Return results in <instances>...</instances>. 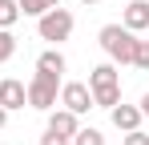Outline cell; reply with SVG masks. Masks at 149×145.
Wrapping results in <instances>:
<instances>
[{
    "instance_id": "obj_20",
    "label": "cell",
    "mask_w": 149,
    "mask_h": 145,
    "mask_svg": "<svg viewBox=\"0 0 149 145\" xmlns=\"http://www.w3.org/2000/svg\"><path fill=\"white\" fill-rule=\"evenodd\" d=\"M77 4H101V0H77Z\"/></svg>"
},
{
    "instance_id": "obj_17",
    "label": "cell",
    "mask_w": 149,
    "mask_h": 145,
    "mask_svg": "<svg viewBox=\"0 0 149 145\" xmlns=\"http://www.w3.org/2000/svg\"><path fill=\"white\" fill-rule=\"evenodd\" d=\"M40 145H69V137H56V133L45 129V133H40Z\"/></svg>"
},
{
    "instance_id": "obj_18",
    "label": "cell",
    "mask_w": 149,
    "mask_h": 145,
    "mask_svg": "<svg viewBox=\"0 0 149 145\" xmlns=\"http://www.w3.org/2000/svg\"><path fill=\"white\" fill-rule=\"evenodd\" d=\"M137 109H141V117H149V93H141V101H137Z\"/></svg>"
},
{
    "instance_id": "obj_9",
    "label": "cell",
    "mask_w": 149,
    "mask_h": 145,
    "mask_svg": "<svg viewBox=\"0 0 149 145\" xmlns=\"http://www.w3.org/2000/svg\"><path fill=\"white\" fill-rule=\"evenodd\" d=\"M121 24L129 32H145L149 28V0H129L125 12H121Z\"/></svg>"
},
{
    "instance_id": "obj_1",
    "label": "cell",
    "mask_w": 149,
    "mask_h": 145,
    "mask_svg": "<svg viewBox=\"0 0 149 145\" xmlns=\"http://www.w3.org/2000/svg\"><path fill=\"white\" fill-rule=\"evenodd\" d=\"M89 93H93V109L121 105V72L113 61H101L97 69H89Z\"/></svg>"
},
{
    "instance_id": "obj_5",
    "label": "cell",
    "mask_w": 149,
    "mask_h": 145,
    "mask_svg": "<svg viewBox=\"0 0 149 145\" xmlns=\"http://www.w3.org/2000/svg\"><path fill=\"white\" fill-rule=\"evenodd\" d=\"M61 109H69L77 117H85L89 109H93V93H89V85L85 81H61V101H56Z\"/></svg>"
},
{
    "instance_id": "obj_13",
    "label": "cell",
    "mask_w": 149,
    "mask_h": 145,
    "mask_svg": "<svg viewBox=\"0 0 149 145\" xmlns=\"http://www.w3.org/2000/svg\"><path fill=\"white\" fill-rule=\"evenodd\" d=\"M20 20V4L16 0H0V28H12Z\"/></svg>"
},
{
    "instance_id": "obj_15",
    "label": "cell",
    "mask_w": 149,
    "mask_h": 145,
    "mask_svg": "<svg viewBox=\"0 0 149 145\" xmlns=\"http://www.w3.org/2000/svg\"><path fill=\"white\" fill-rule=\"evenodd\" d=\"M133 69L149 72V40H137L133 45Z\"/></svg>"
},
{
    "instance_id": "obj_10",
    "label": "cell",
    "mask_w": 149,
    "mask_h": 145,
    "mask_svg": "<svg viewBox=\"0 0 149 145\" xmlns=\"http://www.w3.org/2000/svg\"><path fill=\"white\" fill-rule=\"evenodd\" d=\"M69 69V61H65V52L61 48H45L40 56H36V72H49V77H65Z\"/></svg>"
},
{
    "instance_id": "obj_14",
    "label": "cell",
    "mask_w": 149,
    "mask_h": 145,
    "mask_svg": "<svg viewBox=\"0 0 149 145\" xmlns=\"http://www.w3.org/2000/svg\"><path fill=\"white\" fill-rule=\"evenodd\" d=\"M16 56V36H12V28H0V65H8Z\"/></svg>"
},
{
    "instance_id": "obj_2",
    "label": "cell",
    "mask_w": 149,
    "mask_h": 145,
    "mask_svg": "<svg viewBox=\"0 0 149 145\" xmlns=\"http://www.w3.org/2000/svg\"><path fill=\"white\" fill-rule=\"evenodd\" d=\"M101 48L113 65H133V45H137V32H129L125 24H105L97 32Z\"/></svg>"
},
{
    "instance_id": "obj_4",
    "label": "cell",
    "mask_w": 149,
    "mask_h": 145,
    "mask_svg": "<svg viewBox=\"0 0 149 145\" xmlns=\"http://www.w3.org/2000/svg\"><path fill=\"white\" fill-rule=\"evenodd\" d=\"M24 93H28V109H40V113H49V109H56V101H61V77L32 72V81L24 85Z\"/></svg>"
},
{
    "instance_id": "obj_16",
    "label": "cell",
    "mask_w": 149,
    "mask_h": 145,
    "mask_svg": "<svg viewBox=\"0 0 149 145\" xmlns=\"http://www.w3.org/2000/svg\"><path fill=\"white\" fill-rule=\"evenodd\" d=\"M121 145H149V133H141V129H133V133H125Z\"/></svg>"
},
{
    "instance_id": "obj_6",
    "label": "cell",
    "mask_w": 149,
    "mask_h": 145,
    "mask_svg": "<svg viewBox=\"0 0 149 145\" xmlns=\"http://www.w3.org/2000/svg\"><path fill=\"white\" fill-rule=\"evenodd\" d=\"M24 105H28L24 81H16V77H4V81H0V109H4V113H16V109H24Z\"/></svg>"
},
{
    "instance_id": "obj_19",
    "label": "cell",
    "mask_w": 149,
    "mask_h": 145,
    "mask_svg": "<svg viewBox=\"0 0 149 145\" xmlns=\"http://www.w3.org/2000/svg\"><path fill=\"white\" fill-rule=\"evenodd\" d=\"M4 125H8V113H4V109H0V129H4Z\"/></svg>"
},
{
    "instance_id": "obj_3",
    "label": "cell",
    "mask_w": 149,
    "mask_h": 145,
    "mask_svg": "<svg viewBox=\"0 0 149 145\" xmlns=\"http://www.w3.org/2000/svg\"><path fill=\"white\" fill-rule=\"evenodd\" d=\"M73 28H77L73 12H69V8H61V4H56V8H49L45 16H36V36H40V40H49L52 48L65 45V40L73 36Z\"/></svg>"
},
{
    "instance_id": "obj_7",
    "label": "cell",
    "mask_w": 149,
    "mask_h": 145,
    "mask_svg": "<svg viewBox=\"0 0 149 145\" xmlns=\"http://www.w3.org/2000/svg\"><path fill=\"white\" fill-rule=\"evenodd\" d=\"M45 129L56 133V137H69V141H73L77 129H81V117L69 113V109H49V125H45Z\"/></svg>"
},
{
    "instance_id": "obj_8",
    "label": "cell",
    "mask_w": 149,
    "mask_h": 145,
    "mask_svg": "<svg viewBox=\"0 0 149 145\" xmlns=\"http://www.w3.org/2000/svg\"><path fill=\"white\" fill-rule=\"evenodd\" d=\"M109 121H113V129H121V133H133V129H141V109L137 105H113L109 109Z\"/></svg>"
},
{
    "instance_id": "obj_11",
    "label": "cell",
    "mask_w": 149,
    "mask_h": 145,
    "mask_svg": "<svg viewBox=\"0 0 149 145\" xmlns=\"http://www.w3.org/2000/svg\"><path fill=\"white\" fill-rule=\"evenodd\" d=\"M20 4V16H45L49 8H56L61 0H16Z\"/></svg>"
},
{
    "instance_id": "obj_12",
    "label": "cell",
    "mask_w": 149,
    "mask_h": 145,
    "mask_svg": "<svg viewBox=\"0 0 149 145\" xmlns=\"http://www.w3.org/2000/svg\"><path fill=\"white\" fill-rule=\"evenodd\" d=\"M69 145H105V133H101V129H93V125H89V129L81 125V129H77V137H73Z\"/></svg>"
}]
</instances>
